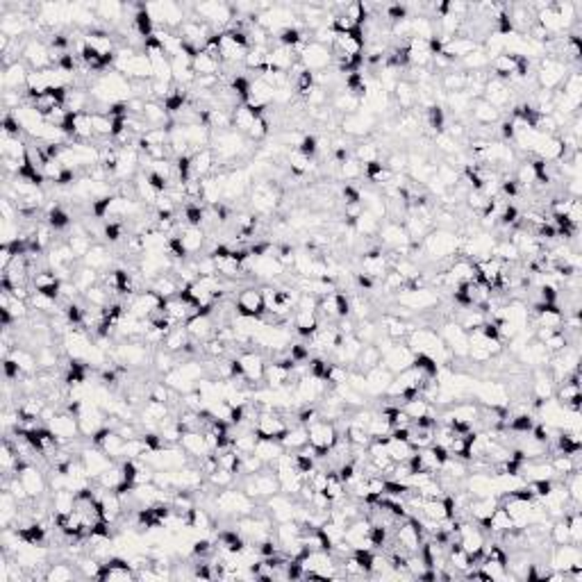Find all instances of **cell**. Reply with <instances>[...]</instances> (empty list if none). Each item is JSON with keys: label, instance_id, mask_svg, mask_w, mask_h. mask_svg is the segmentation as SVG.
I'll list each match as a JSON object with an SVG mask.
<instances>
[{"label": "cell", "instance_id": "obj_1", "mask_svg": "<svg viewBox=\"0 0 582 582\" xmlns=\"http://www.w3.org/2000/svg\"><path fill=\"white\" fill-rule=\"evenodd\" d=\"M462 234L450 232V230H439V228H432V230L425 234V239L421 241V253L428 255L430 262L446 259V257H455L460 255L462 248Z\"/></svg>", "mask_w": 582, "mask_h": 582}, {"label": "cell", "instance_id": "obj_2", "mask_svg": "<svg viewBox=\"0 0 582 582\" xmlns=\"http://www.w3.org/2000/svg\"><path fill=\"white\" fill-rule=\"evenodd\" d=\"M307 434H309V448L314 453L316 460H323V457L330 453L332 446L339 441V428L334 421L327 419H316L307 425Z\"/></svg>", "mask_w": 582, "mask_h": 582}, {"label": "cell", "instance_id": "obj_3", "mask_svg": "<svg viewBox=\"0 0 582 582\" xmlns=\"http://www.w3.org/2000/svg\"><path fill=\"white\" fill-rule=\"evenodd\" d=\"M439 300H441V293L434 289V286L403 289L400 293H396V302H398V305L407 307L409 311H412V314H414V311L423 314V311H428V309H437Z\"/></svg>", "mask_w": 582, "mask_h": 582}, {"label": "cell", "instance_id": "obj_4", "mask_svg": "<svg viewBox=\"0 0 582 582\" xmlns=\"http://www.w3.org/2000/svg\"><path fill=\"white\" fill-rule=\"evenodd\" d=\"M241 489L250 498H255V501H259V498L266 501V498L280 494V480H277V475L271 466H266V469H262L255 475H246Z\"/></svg>", "mask_w": 582, "mask_h": 582}, {"label": "cell", "instance_id": "obj_5", "mask_svg": "<svg viewBox=\"0 0 582 582\" xmlns=\"http://www.w3.org/2000/svg\"><path fill=\"white\" fill-rule=\"evenodd\" d=\"M234 307H237V314L248 318H262L266 314L264 296H262V289L255 284L241 286L239 293L234 296Z\"/></svg>", "mask_w": 582, "mask_h": 582}, {"label": "cell", "instance_id": "obj_6", "mask_svg": "<svg viewBox=\"0 0 582 582\" xmlns=\"http://www.w3.org/2000/svg\"><path fill=\"white\" fill-rule=\"evenodd\" d=\"M298 60L302 62V67L307 71L316 73V71H325L327 67H332V48H325L316 41H307L300 48H296Z\"/></svg>", "mask_w": 582, "mask_h": 582}, {"label": "cell", "instance_id": "obj_7", "mask_svg": "<svg viewBox=\"0 0 582 582\" xmlns=\"http://www.w3.org/2000/svg\"><path fill=\"white\" fill-rule=\"evenodd\" d=\"M289 430V423L284 421L282 412H257L255 421V434L257 439H275L280 441L284 437V432Z\"/></svg>", "mask_w": 582, "mask_h": 582}, {"label": "cell", "instance_id": "obj_8", "mask_svg": "<svg viewBox=\"0 0 582 582\" xmlns=\"http://www.w3.org/2000/svg\"><path fill=\"white\" fill-rule=\"evenodd\" d=\"M237 362L241 366L243 378L250 382V387H255L257 382H264V371H266V357L259 350H241L237 352Z\"/></svg>", "mask_w": 582, "mask_h": 582}, {"label": "cell", "instance_id": "obj_9", "mask_svg": "<svg viewBox=\"0 0 582 582\" xmlns=\"http://www.w3.org/2000/svg\"><path fill=\"white\" fill-rule=\"evenodd\" d=\"M80 460H82V464H85V469H87V473H89V478L92 480H98L101 478V475L105 473L110 469V466L114 464V460L112 457L105 453V450H101L98 446H82V450H80Z\"/></svg>", "mask_w": 582, "mask_h": 582}, {"label": "cell", "instance_id": "obj_10", "mask_svg": "<svg viewBox=\"0 0 582 582\" xmlns=\"http://www.w3.org/2000/svg\"><path fill=\"white\" fill-rule=\"evenodd\" d=\"M482 98L489 103V105H494V108L503 114V110L507 108V105L512 103V98H514V89L507 85V82L503 80H498L491 76L489 82L485 85V92H482Z\"/></svg>", "mask_w": 582, "mask_h": 582}, {"label": "cell", "instance_id": "obj_11", "mask_svg": "<svg viewBox=\"0 0 582 582\" xmlns=\"http://www.w3.org/2000/svg\"><path fill=\"white\" fill-rule=\"evenodd\" d=\"M185 327L194 341L205 343L207 339L214 337L216 321H214V316H212V311H198V314H194L189 321L185 323Z\"/></svg>", "mask_w": 582, "mask_h": 582}, {"label": "cell", "instance_id": "obj_12", "mask_svg": "<svg viewBox=\"0 0 582 582\" xmlns=\"http://www.w3.org/2000/svg\"><path fill=\"white\" fill-rule=\"evenodd\" d=\"M516 359H519V364L523 366H530V368H542L548 364V359H551L553 355L546 350V346L542 341H537L535 337L528 339V343L523 346L519 352L514 355Z\"/></svg>", "mask_w": 582, "mask_h": 582}, {"label": "cell", "instance_id": "obj_13", "mask_svg": "<svg viewBox=\"0 0 582 582\" xmlns=\"http://www.w3.org/2000/svg\"><path fill=\"white\" fill-rule=\"evenodd\" d=\"M414 355H416V352L409 348L405 341L403 343L396 341L387 355H382V364L387 366L393 375H396V373L405 371V368H409V366L414 364Z\"/></svg>", "mask_w": 582, "mask_h": 582}, {"label": "cell", "instance_id": "obj_14", "mask_svg": "<svg viewBox=\"0 0 582 582\" xmlns=\"http://www.w3.org/2000/svg\"><path fill=\"white\" fill-rule=\"evenodd\" d=\"M30 71L32 69L23 60L10 64V67H3V89H7V92H19V89H23L26 92Z\"/></svg>", "mask_w": 582, "mask_h": 582}, {"label": "cell", "instance_id": "obj_15", "mask_svg": "<svg viewBox=\"0 0 582 582\" xmlns=\"http://www.w3.org/2000/svg\"><path fill=\"white\" fill-rule=\"evenodd\" d=\"M480 526H482V530L487 532V535H505L507 530L516 528V526H514L512 514L505 510V505H503V503H498V505H496V510L491 512L489 519L482 521Z\"/></svg>", "mask_w": 582, "mask_h": 582}, {"label": "cell", "instance_id": "obj_16", "mask_svg": "<svg viewBox=\"0 0 582 582\" xmlns=\"http://www.w3.org/2000/svg\"><path fill=\"white\" fill-rule=\"evenodd\" d=\"M364 378H366V393H371V396H382V393H387V389H389L393 373L384 364H380V366L371 368V371H366Z\"/></svg>", "mask_w": 582, "mask_h": 582}, {"label": "cell", "instance_id": "obj_17", "mask_svg": "<svg viewBox=\"0 0 582 582\" xmlns=\"http://www.w3.org/2000/svg\"><path fill=\"white\" fill-rule=\"evenodd\" d=\"M180 446L185 448V453L191 457L194 462L203 460L205 455H209L212 450L207 446V439L200 430H191V432H182V439H180Z\"/></svg>", "mask_w": 582, "mask_h": 582}, {"label": "cell", "instance_id": "obj_18", "mask_svg": "<svg viewBox=\"0 0 582 582\" xmlns=\"http://www.w3.org/2000/svg\"><path fill=\"white\" fill-rule=\"evenodd\" d=\"M469 117L475 121V126L491 128V126H496V123L501 121V112H498L494 105H489L485 98H475L473 105H471V114H469Z\"/></svg>", "mask_w": 582, "mask_h": 582}, {"label": "cell", "instance_id": "obj_19", "mask_svg": "<svg viewBox=\"0 0 582 582\" xmlns=\"http://www.w3.org/2000/svg\"><path fill=\"white\" fill-rule=\"evenodd\" d=\"M178 239L182 241V248L187 250V255H196V253H200L205 248V241H207V237H205L203 228L185 223L182 230L178 232Z\"/></svg>", "mask_w": 582, "mask_h": 582}, {"label": "cell", "instance_id": "obj_20", "mask_svg": "<svg viewBox=\"0 0 582 582\" xmlns=\"http://www.w3.org/2000/svg\"><path fill=\"white\" fill-rule=\"evenodd\" d=\"M289 321L293 323V327H296V334L302 339H309L311 334L316 332V327L321 325V321H318V316L314 311H302V309H293Z\"/></svg>", "mask_w": 582, "mask_h": 582}, {"label": "cell", "instance_id": "obj_21", "mask_svg": "<svg viewBox=\"0 0 582 582\" xmlns=\"http://www.w3.org/2000/svg\"><path fill=\"white\" fill-rule=\"evenodd\" d=\"M112 253L105 248L103 243H94L92 248H89V253L85 257H82V264L89 266V268H94V271H108L110 264H112Z\"/></svg>", "mask_w": 582, "mask_h": 582}, {"label": "cell", "instance_id": "obj_22", "mask_svg": "<svg viewBox=\"0 0 582 582\" xmlns=\"http://www.w3.org/2000/svg\"><path fill=\"white\" fill-rule=\"evenodd\" d=\"M391 96L400 108V112H412L416 108V85H412V82L400 78L396 89L391 92Z\"/></svg>", "mask_w": 582, "mask_h": 582}, {"label": "cell", "instance_id": "obj_23", "mask_svg": "<svg viewBox=\"0 0 582 582\" xmlns=\"http://www.w3.org/2000/svg\"><path fill=\"white\" fill-rule=\"evenodd\" d=\"M280 444L284 446V450H291V453H296V450L305 448L309 444L307 425H300V423L289 425V430L284 432V437L280 439Z\"/></svg>", "mask_w": 582, "mask_h": 582}, {"label": "cell", "instance_id": "obj_24", "mask_svg": "<svg viewBox=\"0 0 582 582\" xmlns=\"http://www.w3.org/2000/svg\"><path fill=\"white\" fill-rule=\"evenodd\" d=\"M332 110L341 112L343 117H346V114H357L362 110V98L346 92V89H341V92L332 94Z\"/></svg>", "mask_w": 582, "mask_h": 582}, {"label": "cell", "instance_id": "obj_25", "mask_svg": "<svg viewBox=\"0 0 582 582\" xmlns=\"http://www.w3.org/2000/svg\"><path fill=\"white\" fill-rule=\"evenodd\" d=\"M19 512H21V503L16 501L10 491L3 489V494H0V523H3V528H12V523L19 519Z\"/></svg>", "mask_w": 582, "mask_h": 582}, {"label": "cell", "instance_id": "obj_26", "mask_svg": "<svg viewBox=\"0 0 582 582\" xmlns=\"http://www.w3.org/2000/svg\"><path fill=\"white\" fill-rule=\"evenodd\" d=\"M7 357H12L16 364H19L21 368V373H26V375H35L39 373V362H37V352H32L28 348H23L16 343V348H12V352Z\"/></svg>", "mask_w": 582, "mask_h": 582}, {"label": "cell", "instance_id": "obj_27", "mask_svg": "<svg viewBox=\"0 0 582 582\" xmlns=\"http://www.w3.org/2000/svg\"><path fill=\"white\" fill-rule=\"evenodd\" d=\"M123 14H126V5L114 3V0L96 5V19L105 21V23H112V26H121V23L126 21L123 19Z\"/></svg>", "mask_w": 582, "mask_h": 582}, {"label": "cell", "instance_id": "obj_28", "mask_svg": "<svg viewBox=\"0 0 582 582\" xmlns=\"http://www.w3.org/2000/svg\"><path fill=\"white\" fill-rule=\"evenodd\" d=\"M253 453H255L266 466H271L277 460V457L284 453V446L280 444V441H275V439H257L255 450H253Z\"/></svg>", "mask_w": 582, "mask_h": 582}, {"label": "cell", "instance_id": "obj_29", "mask_svg": "<svg viewBox=\"0 0 582 582\" xmlns=\"http://www.w3.org/2000/svg\"><path fill=\"white\" fill-rule=\"evenodd\" d=\"M73 578H80L78 567H71L69 562H60V564H48L46 567V582H69Z\"/></svg>", "mask_w": 582, "mask_h": 582}, {"label": "cell", "instance_id": "obj_30", "mask_svg": "<svg viewBox=\"0 0 582 582\" xmlns=\"http://www.w3.org/2000/svg\"><path fill=\"white\" fill-rule=\"evenodd\" d=\"M400 409L409 416L412 421L416 419H423V416H428V414H434V405H430L428 400L421 398V396H414V398H409V400H403V405H400ZM437 416V414H434Z\"/></svg>", "mask_w": 582, "mask_h": 582}, {"label": "cell", "instance_id": "obj_31", "mask_svg": "<svg viewBox=\"0 0 582 582\" xmlns=\"http://www.w3.org/2000/svg\"><path fill=\"white\" fill-rule=\"evenodd\" d=\"M355 364H357L355 366L357 371H362V373L371 371V368L382 364V352L378 350L375 343H364V348H362V352H359V357H357Z\"/></svg>", "mask_w": 582, "mask_h": 582}, {"label": "cell", "instance_id": "obj_32", "mask_svg": "<svg viewBox=\"0 0 582 582\" xmlns=\"http://www.w3.org/2000/svg\"><path fill=\"white\" fill-rule=\"evenodd\" d=\"M191 69L196 76H221V69H223V64L216 62L214 57H209V55H205V53H198L191 60Z\"/></svg>", "mask_w": 582, "mask_h": 582}, {"label": "cell", "instance_id": "obj_33", "mask_svg": "<svg viewBox=\"0 0 582 582\" xmlns=\"http://www.w3.org/2000/svg\"><path fill=\"white\" fill-rule=\"evenodd\" d=\"M71 282L78 286V291L80 293H85L87 289H92L94 284L101 282V273L94 271V268H89V266H78L76 271H73V277H71Z\"/></svg>", "mask_w": 582, "mask_h": 582}, {"label": "cell", "instance_id": "obj_34", "mask_svg": "<svg viewBox=\"0 0 582 582\" xmlns=\"http://www.w3.org/2000/svg\"><path fill=\"white\" fill-rule=\"evenodd\" d=\"M352 157H355L362 166H368V164H375L380 162L382 153H380V146L375 142H362L355 146V151H352Z\"/></svg>", "mask_w": 582, "mask_h": 582}, {"label": "cell", "instance_id": "obj_35", "mask_svg": "<svg viewBox=\"0 0 582 582\" xmlns=\"http://www.w3.org/2000/svg\"><path fill=\"white\" fill-rule=\"evenodd\" d=\"M46 223L51 225L55 232H62L71 228L73 216L62 207V205H51V209H48V214H46Z\"/></svg>", "mask_w": 582, "mask_h": 582}, {"label": "cell", "instance_id": "obj_36", "mask_svg": "<svg viewBox=\"0 0 582 582\" xmlns=\"http://www.w3.org/2000/svg\"><path fill=\"white\" fill-rule=\"evenodd\" d=\"M380 223H382V221H378L373 214H368V212L364 209L362 214L352 221V228H355V232L359 237H378Z\"/></svg>", "mask_w": 582, "mask_h": 582}, {"label": "cell", "instance_id": "obj_37", "mask_svg": "<svg viewBox=\"0 0 582 582\" xmlns=\"http://www.w3.org/2000/svg\"><path fill=\"white\" fill-rule=\"evenodd\" d=\"M96 485H101L103 489H110V491H117L123 482H126V473H123V466L121 464H112L108 471H105L101 478L94 480Z\"/></svg>", "mask_w": 582, "mask_h": 582}, {"label": "cell", "instance_id": "obj_38", "mask_svg": "<svg viewBox=\"0 0 582 582\" xmlns=\"http://www.w3.org/2000/svg\"><path fill=\"white\" fill-rule=\"evenodd\" d=\"M387 453L391 457V462H407L409 457L416 453V448L409 444V441H400V439H393L389 437L387 441Z\"/></svg>", "mask_w": 582, "mask_h": 582}, {"label": "cell", "instance_id": "obj_39", "mask_svg": "<svg viewBox=\"0 0 582 582\" xmlns=\"http://www.w3.org/2000/svg\"><path fill=\"white\" fill-rule=\"evenodd\" d=\"M123 446H126V439H123L121 434L117 432V428H112V432L103 439V444L98 446V448L105 450V453H108L112 460H123Z\"/></svg>", "mask_w": 582, "mask_h": 582}, {"label": "cell", "instance_id": "obj_40", "mask_svg": "<svg viewBox=\"0 0 582 582\" xmlns=\"http://www.w3.org/2000/svg\"><path fill=\"white\" fill-rule=\"evenodd\" d=\"M462 64V71H487L489 69V55L485 53V48H478V51H473L471 55H466L464 60H460Z\"/></svg>", "mask_w": 582, "mask_h": 582}, {"label": "cell", "instance_id": "obj_41", "mask_svg": "<svg viewBox=\"0 0 582 582\" xmlns=\"http://www.w3.org/2000/svg\"><path fill=\"white\" fill-rule=\"evenodd\" d=\"M337 176H339L341 180H346V185H352L355 180H362V178H364V166H362V164H359L355 157H348L346 162L339 164Z\"/></svg>", "mask_w": 582, "mask_h": 582}, {"label": "cell", "instance_id": "obj_42", "mask_svg": "<svg viewBox=\"0 0 582 582\" xmlns=\"http://www.w3.org/2000/svg\"><path fill=\"white\" fill-rule=\"evenodd\" d=\"M207 482L212 487H214L216 491L221 489H230L234 482H237V475L230 473V471H225V469H216L214 473H209L207 475Z\"/></svg>", "mask_w": 582, "mask_h": 582}, {"label": "cell", "instance_id": "obj_43", "mask_svg": "<svg viewBox=\"0 0 582 582\" xmlns=\"http://www.w3.org/2000/svg\"><path fill=\"white\" fill-rule=\"evenodd\" d=\"M296 151L300 155H305V157L314 160L316 155H318V137L316 135H305V137L300 139V144H298Z\"/></svg>", "mask_w": 582, "mask_h": 582}]
</instances>
